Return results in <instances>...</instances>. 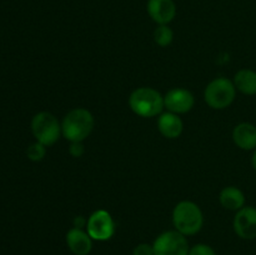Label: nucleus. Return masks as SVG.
<instances>
[{
    "label": "nucleus",
    "mask_w": 256,
    "mask_h": 255,
    "mask_svg": "<svg viewBox=\"0 0 256 255\" xmlns=\"http://www.w3.org/2000/svg\"><path fill=\"white\" fill-rule=\"evenodd\" d=\"M32 132L36 142H42L45 146H52L62 136V122L55 115L49 112H40L35 114L32 119Z\"/></svg>",
    "instance_id": "39448f33"
},
{
    "label": "nucleus",
    "mask_w": 256,
    "mask_h": 255,
    "mask_svg": "<svg viewBox=\"0 0 256 255\" xmlns=\"http://www.w3.org/2000/svg\"><path fill=\"white\" fill-rule=\"evenodd\" d=\"M65 242L68 248L74 255H89L92 249V242L86 230L74 228L68 230L65 235Z\"/></svg>",
    "instance_id": "9b49d317"
},
{
    "label": "nucleus",
    "mask_w": 256,
    "mask_h": 255,
    "mask_svg": "<svg viewBox=\"0 0 256 255\" xmlns=\"http://www.w3.org/2000/svg\"><path fill=\"white\" fill-rule=\"evenodd\" d=\"M235 88L244 95H256V72L252 69H242L234 75Z\"/></svg>",
    "instance_id": "2eb2a0df"
},
{
    "label": "nucleus",
    "mask_w": 256,
    "mask_h": 255,
    "mask_svg": "<svg viewBox=\"0 0 256 255\" xmlns=\"http://www.w3.org/2000/svg\"><path fill=\"white\" fill-rule=\"evenodd\" d=\"M85 152V146L82 142H72L69 146V154L72 158H82Z\"/></svg>",
    "instance_id": "aec40b11"
},
{
    "label": "nucleus",
    "mask_w": 256,
    "mask_h": 255,
    "mask_svg": "<svg viewBox=\"0 0 256 255\" xmlns=\"http://www.w3.org/2000/svg\"><path fill=\"white\" fill-rule=\"evenodd\" d=\"M174 40V32L169 25H158L154 30V42L162 48L169 46Z\"/></svg>",
    "instance_id": "dca6fc26"
},
{
    "label": "nucleus",
    "mask_w": 256,
    "mask_h": 255,
    "mask_svg": "<svg viewBox=\"0 0 256 255\" xmlns=\"http://www.w3.org/2000/svg\"><path fill=\"white\" fill-rule=\"evenodd\" d=\"M95 126L94 115L85 108L70 110L62 120V134L68 142H84Z\"/></svg>",
    "instance_id": "f257e3e1"
},
{
    "label": "nucleus",
    "mask_w": 256,
    "mask_h": 255,
    "mask_svg": "<svg viewBox=\"0 0 256 255\" xmlns=\"http://www.w3.org/2000/svg\"><path fill=\"white\" fill-rule=\"evenodd\" d=\"M132 255H155L154 246H152V244L142 242V244L136 245V246L134 248Z\"/></svg>",
    "instance_id": "6ab92c4d"
},
{
    "label": "nucleus",
    "mask_w": 256,
    "mask_h": 255,
    "mask_svg": "<svg viewBox=\"0 0 256 255\" xmlns=\"http://www.w3.org/2000/svg\"><path fill=\"white\" fill-rule=\"evenodd\" d=\"M45 155H46V146L39 142H32V144L29 145V148L26 149L28 159L32 160V162H42L45 158Z\"/></svg>",
    "instance_id": "f3484780"
},
{
    "label": "nucleus",
    "mask_w": 256,
    "mask_h": 255,
    "mask_svg": "<svg viewBox=\"0 0 256 255\" xmlns=\"http://www.w3.org/2000/svg\"><path fill=\"white\" fill-rule=\"evenodd\" d=\"M155 255H189V242L176 230L162 232L152 242Z\"/></svg>",
    "instance_id": "0eeeda50"
},
{
    "label": "nucleus",
    "mask_w": 256,
    "mask_h": 255,
    "mask_svg": "<svg viewBox=\"0 0 256 255\" xmlns=\"http://www.w3.org/2000/svg\"><path fill=\"white\" fill-rule=\"evenodd\" d=\"M129 106L140 118L159 116L165 108L164 96L154 88H138L130 94Z\"/></svg>",
    "instance_id": "7ed1b4c3"
},
{
    "label": "nucleus",
    "mask_w": 256,
    "mask_h": 255,
    "mask_svg": "<svg viewBox=\"0 0 256 255\" xmlns=\"http://www.w3.org/2000/svg\"><path fill=\"white\" fill-rule=\"evenodd\" d=\"M189 255H216L215 250L208 244H195L190 248Z\"/></svg>",
    "instance_id": "a211bd4d"
},
{
    "label": "nucleus",
    "mask_w": 256,
    "mask_h": 255,
    "mask_svg": "<svg viewBox=\"0 0 256 255\" xmlns=\"http://www.w3.org/2000/svg\"><path fill=\"white\" fill-rule=\"evenodd\" d=\"M146 10L158 25H169L176 15L174 0H148Z\"/></svg>",
    "instance_id": "9d476101"
},
{
    "label": "nucleus",
    "mask_w": 256,
    "mask_h": 255,
    "mask_svg": "<svg viewBox=\"0 0 256 255\" xmlns=\"http://www.w3.org/2000/svg\"><path fill=\"white\" fill-rule=\"evenodd\" d=\"M158 130L166 139H176L184 130V122L178 114L162 112L158 118Z\"/></svg>",
    "instance_id": "ddd939ff"
},
{
    "label": "nucleus",
    "mask_w": 256,
    "mask_h": 255,
    "mask_svg": "<svg viewBox=\"0 0 256 255\" xmlns=\"http://www.w3.org/2000/svg\"><path fill=\"white\" fill-rule=\"evenodd\" d=\"M236 88L232 80L220 76L212 80L204 90V100L208 106L215 110L229 108L236 98Z\"/></svg>",
    "instance_id": "20e7f679"
},
{
    "label": "nucleus",
    "mask_w": 256,
    "mask_h": 255,
    "mask_svg": "<svg viewBox=\"0 0 256 255\" xmlns=\"http://www.w3.org/2000/svg\"><path fill=\"white\" fill-rule=\"evenodd\" d=\"M219 202L224 209L236 212L245 206V194L239 188L230 185L220 192Z\"/></svg>",
    "instance_id": "4468645a"
},
{
    "label": "nucleus",
    "mask_w": 256,
    "mask_h": 255,
    "mask_svg": "<svg viewBox=\"0 0 256 255\" xmlns=\"http://www.w3.org/2000/svg\"><path fill=\"white\" fill-rule=\"evenodd\" d=\"M164 105L168 112L178 115L186 114L194 108L195 98L188 89L174 88L164 95Z\"/></svg>",
    "instance_id": "6e6552de"
},
{
    "label": "nucleus",
    "mask_w": 256,
    "mask_h": 255,
    "mask_svg": "<svg viewBox=\"0 0 256 255\" xmlns=\"http://www.w3.org/2000/svg\"><path fill=\"white\" fill-rule=\"evenodd\" d=\"M86 222H88V219H85L84 216H75L74 228H79V229L86 228Z\"/></svg>",
    "instance_id": "412c9836"
},
{
    "label": "nucleus",
    "mask_w": 256,
    "mask_h": 255,
    "mask_svg": "<svg viewBox=\"0 0 256 255\" xmlns=\"http://www.w3.org/2000/svg\"><path fill=\"white\" fill-rule=\"evenodd\" d=\"M235 234L244 240L256 239V208L244 206L236 212L232 222Z\"/></svg>",
    "instance_id": "1a4fd4ad"
},
{
    "label": "nucleus",
    "mask_w": 256,
    "mask_h": 255,
    "mask_svg": "<svg viewBox=\"0 0 256 255\" xmlns=\"http://www.w3.org/2000/svg\"><path fill=\"white\" fill-rule=\"evenodd\" d=\"M232 142L239 149L250 152L256 149V126L252 122H240L232 130Z\"/></svg>",
    "instance_id": "f8f14e48"
},
{
    "label": "nucleus",
    "mask_w": 256,
    "mask_h": 255,
    "mask_svg": "<svg viewBox=\"0 0 256 255\" xmlns=\"http://www.w3.org/2000/svg\"><path fill=\"white\" fill-rule=\"evenodd\" d=\"M115 228L116 225L112 214L108 210L99 209L88 218L85 230L95 242H108L114 236Z\"/></svg>",
    "instance_id": "423d86ee"
},
{
    "label": "nucleus",
    "mask_w": 256,
    "mask_h": 255,
    "mask_svg": "<svg viewBox=\"0 0 256 255\" xmlns=\"http://www.w3.org/2000/svg\"><path fill=\"white\" fill-rule=\"evenodd\" d=\"M204 215L199 205L190 200H182L172 210V225L185 236H192L202 230Z\"/></svg>",
    "instance_id": "f03ea898"
},
{
    "label": "nucleus",
    "mask_w": 256,
    "mask_h": 255,
    "mask_svg": "<svg viewBox=\"0 0 256 255\" xmlns=\"http://www.w3.org/2000/svg\"><path fill=\"white\" fill-rule=\"evenodd\" d=\"M252 169L256 172V149L252 152Z\"/></svg>",
    "instance_id": "4be33fe9"
}]
</instances>
